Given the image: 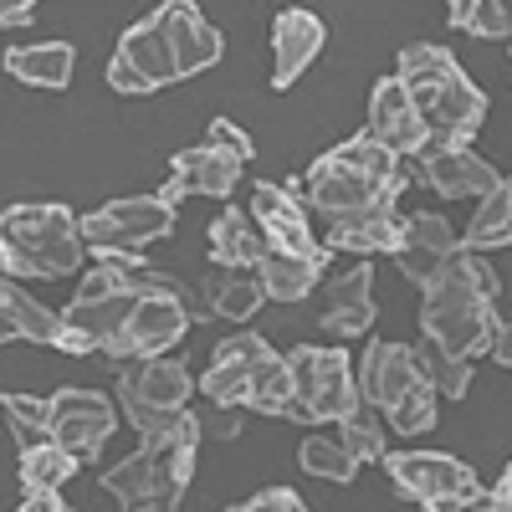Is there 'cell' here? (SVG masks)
<instances>
[{"label": "cell", "instance_id": "obj_1", "mask_svg": "<svg viewBox=\"0 0 512 512\" xmlns=\"http://www.w3.org/2000/svg\"><path fill=\"white\" fill-rule=\"evenodd\" d=\"M497 297H502V282L487 267V256L456 251L446 262V272L431 287H420V333L436 338L446 354L472 364L492 344Z\"/></svg>", "mask_w": 512, "mask_h": 512}, {"label": "cell", "instance_id": "obj_2", "mask_svg": "<svg viewBox=\"0 0 512 512\" xmlns=\"http://www.w3.org/2000/svg\"><path fill=\"white\" fill-rule=\"evenodd\" d=\"M395 77L405 82L431 149H466L477 139V128L487 123V93L461 72V62L446 47L415 41V47L400 52Z\"/></svg>", "mask_w": 512, "mask_h": 512}, {"label": "cell", "instance_id": "obj_3", "mask_svg": "<svg viewBox=\"0 0 512 512\" xmlns=\"http://www.w3.org/2000/svg\"><path fill=\"white\" fill-rule=\"evenodd\" d=\"M0 267L6 277H72L82 267V221L52 200L6 205L0 210Z\"/></svg>", "mask_w": 512, "mask_h": 512}, {"label": "cell", "instance_id": "obj_4", "mask_svg": "<svg viewBox=\"0 0 512 512\" xmlns=\"http://www.w3.org/2000/svg\"><path fill=\"white\" fill-rule=\"evenodd\" d=\"M195 477V441H154L134 456H123L103 487L118 497L123 512H175Z\"/></svg>", "mask_w": 512, "mask_h": 512}, {"label": "cell", "instance_id": "obj_5", "mask_svg": "<svg viewBox=\"0 0 512 512\" xmlns=\"http://www.w3.org/2000/svg\"><path fill=\"white\" fill-rule=\"evenodd\" d=\"M303 195L328 221H349V216H369V210H395L400 195H405V175L400 180H374V175H364V169H354L349 159H338L328 149L303 175Z\"/></svg>", "mask_w": 512, "mask_h": 512}, {"label": "cell", "instance_id": "obj_6", "mask_svg": "<svg viewBox=\"0 0 512 512\" xmlns=\"http://www.w3.org/2000/svg\"><path fill=\"white\" fill-rule=\"evenodd\" d=\"M292 369V400L308 410L313 425H338L354 405H359V379L344 349H313V344H297L287 354Z\"/></svg>", "mask_w": 512, "mask_h": 512}, {"label": "cell", "instance_id": "obj_7", "mask_svg": "<svg viewBox=\"0 0 512 512\" xmlns=\"http://www.w3.org/2000/svg\"><path fill=\"white\" fill-rule=\"evenodd\" d=\"M175 231V205H164L159 195H128V200H108L103 210L82 216V246L103 251H144L149 241H164Z\"/></svg>", "mask_w": 512, "mask_h": 512}, {"label": "cell", "instance_id": "obj_8", "mask_svg": "<svg viewBox=\"0 0 512 512\" xmlns=\"http://www.w3.org/2000/svg\"><path fill=\"white\" fill-rule=\"evenodd\" d=\"M251 221L262 226L267 246L282 251V256H297V262H313L318 272L328 267V241H313V226H308V210L297 205L292 190L282 185H256L251 195Z\"/></svg>", "mask_w": 512, "mask_h": 512}, {"label": "cell", "instance_id": "obj_9", "mask_svg": "<svg viewBox=\"0 0 512 512\" xmlns=\"http://www.w3.org/2000/svg\"><path fill=\"white\" fill-rule=\"evenodd\" d=\"M113 405L98 395V390H77V384H67V390L52 395V441L77 456V461H98L108 436H113Z\"/></svg>", "mask_w": 512, "mask_h": 512}, {"label": "cell", "instance_id": "obj_10", "mask_svg": "<svg viewBox=\"0 0 512 512\" xmlns=\"http://www.w3.org/2000/svg\"><path fill=\"white\" fill-rule=\"evenodd\" d=\"M185 333H190V303H185V297H175V292H144L134 318H128V328H123V338H118L113 359H134V364L139 359H164Z\"/></svg>", "mask_w": 512, "mask_h": 512}, {"label": "cell", "instance_id": "obj_11", "mask_svg": "<svg viewBox=\"0 0 512 512\" xmlns=\"http://www.w3.org/2000/svg\"><path fill=\"white\" fill-rule=\"evenodd\" d=\"M384 472H390V482H395L410 502H420V507L482 487L472 466L456 461V456H446V451H390V456H384Z\"/></svg>", "mask_w": 512, "mask_h": 512}, {"label": "cell", "instance_id": "obj_12", "mask_svg": "<svg viewBox=\"0 0 512 512\" xmlns=\"http://www.w3.org/2000/svg\"><path fill=\"white\" fill-rule=\"evenodd\" d=\"M272 359V344L262 333H231L226 344H216V354H210V369H205V379L195 384V390L210 400V405H221V410H231V405H246L251 400V374L262 369Z\"/></svg>", "mask_w": 512, "mask_h": 512}, {"label": "cell", "instance_id": "obj_13", "mask_svg": "<svg viewBox=\"0 0 512 512\" xmlns=\"http://www.w3.org/2000/svg\"><path fill=\"white\" fill-rule=\"evenodd\" d=\"M456 251H461L456 226L446 216H436V210H420V216H405V241L395 251V267H400L405 282L431 287L446 272V262H451Z\"/></svg>", "mask_w": 512, "mask_h": 512}, {"label": "cell", "instance_id": "obj_14", "mask_svg": "<svg viewBox=\"0 0 512 512\" xmlns=\"http://www.w3.org/2000/svg\"><path fill=\"white\" fill-rule=\"evenodd\" d=\"M241 169H246V164H236L231 154L210 149V144L180 149V154H175V164H169V185H159V200H164V205H175V210H180V200H185V195L226 200V195L241 185Z\"/></svg>", "mask_w": 512, "mask_h": 512}, {"label": "cell", "instance_id": "obj_15", "mask_svg": "<svg viewBox=\"0 0 512 512\" xmlns=\"http://www.w3.org/2000/svg\"><path fill=\"white\" fill-rule=\"evenodd\" d=\"M369 139H379L390 154H425L431 149V139H425V123L405 93L400 77H379L374 93H369Z\"/></svg>", "mask_w": 512, "mask_h": 512}, {"label": "cell", "instance_id": "obj_16", "mask_svg": "<svg viewBox=\"0 0 512 512\" xmlns=\"http://www.w3.org/2000/svg\"><path fill=\"white\" fill-rule=\"evenodd\" d=\"M323 41H328V31H323L318 11H308V6H287L272 21V88L277 93H287L292 82L318 62Z\"/></svg>", "mask_w": 512, "mask_h": 512}, {"label": "cell", "instance_id": "obj_17", "mask_svg": "<svg viewBox=\"0 0 512 512\" xmlns=\"http://www.w3.org/2000/svg\"><path fill=\"white\" fill-rule=\"evenodd\" d=\"M195 379L180 359H139L134 369L118 374L123 410H185Z\"/></svg>", "mask_w": 512, "mask_h": 512}, {"label": "cell", "instance_id": "obj_18", "mask_svg": "<svg viewBox=\"0 0 512 512\" xmlns=\"http://www.w3.org/2000/svg\"><path fill=\"white\" fill-rule=\"evenodd\" d=\"M159 21H164V31H169V47H175L180 82L221 62L226 36L200 16V6H190V0H164V6H159Z\"/></svg>", "mask_w": 512, "mask_h": 512}, {"label": "cell", "instance_id": "obj_19", "mask_svg": "<svg viewBox=\"0 0 512 512\" xmlns=\"http://www.w3.org/2000/svg\"><path fill=\"white\" fill-rule=\"evenodd\" d=\"M374 313L379 308H374V272L369 267H354L344 277H333L323 287V297H318V328L328 338H359V333H369Z\"/></svg>", "mask_w": 512, "mask_h": 512}, {"label": "cell", "instance_id": "obj_20", "mask_svg": "<svg viewBox=\"0 0 512 512\" xmlns=\"http://www.w3.org/2000/svg\"><path fill=\"white\" fill-rule=\"evenodd\" d=\"M420 175L446 200H487L502 185V175L472 149H425L420 154Z\"/></svg>", "mask_w": 512, "mask_h": 512}, {"label": "cell", "instance_id": "obj_21", "mask_svg": "<svg viewBox=\"0 0 512 512\" xmlns=\"http://www.w3.org/2000/svg\"><path fill=\"white\" fill-rule=\"evenodd\" d=\"M62 333H67V318L52 313L47 303H36V297L16 282V277H0V344H47V349H62Z\"/></svg>", "mask_w": 512, "mask_h": 512}, {"label": "cell", "instance_id": "obj_22", "mask_svg": "<svg viewBox=\"0 0 512 512\" xmlns=\"http://www.w3.org/2000/svg\"><path fill=\"white\" fill-rule=\"evenodd\" d=\"M113 57H118V62H123L128 72H139V77L149 82V93L169 88V82H180V67H175V47H169V31H164L159 11L128 26V31L118 36V52H113Z\"/></svg>", "mask_w": 512, "mask_h": 512}, {"label": "cell", "instance_id": "obj_23", "mask_svg": "<svg viewBox=\"0 0 512 512\" xmlns=\"http://www.w3.org/2000/svg\"><path fill=\"white\" fill-rule=\"evenodd\" d=\"M415 379H420V369H415L410 344H369V354L359 364V400L384 415Z\"/></svg>", "mask_w": 512, "mask_h": 512}, {"label": "cell", "instance_id": "obj_24", "mask_svg": "<svg viewBox=\"0 0 512 512\" xmlns=\"http://www.w3.org/2000/svg\"><path fill=\"white\" fill-rule=\"evenodd\" d=\"M262 303H267V292H262V277H256V267H210V272H205V313H210V318L246 323Z\"/></svg>", "mask_w": 512, "mask_h": 512}, {"label": "cell", "instance_id": "obj_25", "mask_svg": "<svg viewBox=\"0 0 512 512\" xmlns=\"http://www.w3.org/2000/svg\"><path fill=\"white\" fill-rule=\"evenodd\" d=\"M267 251L272 246H267L262 226L251 221V210L231 205L210 221V256H216V267H262Z\"/></svg>", "mask_w": 512, "mask_h": 512}, {"label": "cell", "instance_id": "obj_26", "mask_svg": "<svg viewBox=\"0 0 512 512\" xmlns=\"http://www.w3.org/2000/svg\"><path fill=\"white\" fill-rule=\"evenodd\" d=\"M72 62H77V47L72 41H36V47H11L6 52V72L26 88H67L72 82Z\"/></svg>", "mask_w": 512, "mask_h": 512}, {"label": "cell", "instance_id": "obj_27", "mask_svg": "<svg viewBox=\"0 0 512 512\" xmlns=\"http://www.w3.org/2000/svg\"><path fill=\"white\" fill-rule=\"evenodd\" d=\"M405 241V216L395 210H369V216H349V221H333L328 226V251H359V256H374V251H400Z\"/></svg>", "mask_w": 512, "mask_h": 512}, {"label": "cell", "instance_id": "obj_28", "mask_svg": "<svg viewBox=\"0 0 512 512\" xmlns=\"http://www.w3.org/2000/svg\"><path fill=\"white\" fill-rule=\"evenodd\" d=\"M497 246H512V175L477 205L472 226L461 231V251H497Z\"/></svg>", "mask_w": 512, "mask_h": 512}, {"label": "cell", "instance_id": "obj_29", "mask_svg": "<svg viewBox=\"0 0 512 512\" xmlns=\"http://www.w3.org/2000/svg\"><path fill=\"white\" fill-rule=\"evenodd\" d=\"M410 354H415V369H420V379L431 384L436 395H451V400H461L466 390H472V364L466 359H456V354H446L436 338H425L420 333V344H410Z\"/></svg>", "mask_w": 512, "mask_h": 512}, {"label": "cell", "instance_id": "obj_30", "mask_svg": "<svg viewBox=\"0 0 512 512\" xmlns=\"http://www.w3.org/2000/svg\"><path fill=\"white\" fill-rule=\"evenodd\" d=\"M256 277H262L267 303H303V297L318 287V267L297 262V256H282V251H267L262 267H256Z\"/></svg>", "mask_w": 512, "mask_h": 512}, {"label": "cell", "instance_id": "obj_31", "mask_svg": "<svg viewBox=\"0 0 512 512\" xmlns=\"http://www.w3.org/2000/svg\"><path fill=\"white\" fill-rule=\"evenodd\" d=\"M0 410H6L11 441L21 451H36V446L52 441V395H16V390H6L0 395Z\"/></svg>", "mask_w": 512, "mask_h": 512}, {"label": "cell", "instance_id": "obj_32", "mask_svg": "<svg viewBox=\"0 0 512 512\" xmlns=\"http://www.w3.org/2000/svg\"><path fill=\"white\" fill-rule=\"evenodd\" d=\"M297 466H303L308 477H323V482H354L359 477V456L338 436H308L297 446Z\"/></svg>", "mask_w": 512, "mask_h": 512}, {"label": "cell", "instance_id": "obj_33", "mask_svg": "<svg viewBox=\"0 0 512 512\" xmlns=\"http://www.w3.org/2000/svg\"><path fill=\"white\" fill-rule=\"evenodd\" d=\"M72 477H77V456H67L57 441L21 451V487L26 492H62Z\"/></svg>", "mask_w": 512, "mask_h": 512}, {"label": "cell", "instance_id": "obj_34", "mask_svg": "<svg viewBox=\"0 0 512 512\" xmlns=\"http://www.w3.org/2000/svg\"><path fill=\"white\" fill-rule=\"evenodd\" d=\"M451 26H461L466 36H482V41H507L512 36V11L502 0H451L446 6Z\"/></svg>", "mask_w": 512, "mask_h": 512}, {"label": "cell", "instance_id": "obj_35", "mask_svg": "<svg viewBox=\"0 0 512 512\" xmlns=\"http://www.w3.org/2000/svg\"><path fill=\"white\" fill-rule=\"evenodd\" d=\"M338 441H344L359 461H384L390 451H384V415L374 405H354L344 420H338Z\"/></svg>", "mask_w": 512, "mask_h": 512}, {"label": "cell", "instance_id": "obj_36", "mask_svg": "<svg viewBox=\"0 0 512 512\" xmlns=\"http://www.w3.org/2000/svg\"><path fill=\"white\" fill-rule=\"evenodd\" d=\"M436 400H441V395L431 390V384L415 379L410 390H405L390 410H384V420H390V431H400V436H425V431L436 425Z\"/></svg>", "mask_w": 512, "mask_h": 512}, {"label": "cell", "instance_id": "obj_37", "mask_svg": "<svg viewBox=\"0 0 512 512\" xmlns=\"http://www.w3.org/2000/svg\"><path fill=\"white\" fill-rule=\"evenodd\" d=\"M256 415H282L292 405V369L282 354H272L262 369L251 374V400H246Z\"/></svg>", "mask_w": 512, "mask_h": 512}, {"label": "cell", "instance_id": "obj_38", "mask_svg": "<svg viewBox=\"0 0 512 512\" xmlns=\"http://www.w3.org/2000/svg\"><path fill=\"white\" fill-rule=\"evenodd\" d=\"M205 144H210V149H221V154H231L236 164H251V154H256V144L246 139V128H241V123H231V118H210Z\"/></svg>", "mask_w": 512, "mask_h": 512}, {"label": "cell", "instance_id": "obj_39", "mask_svg": "<svg viewBox=\"0 0 512 512\" xmlns=\"http://www.w3.org/2000/svg\"><path fill=\"white\" fill-rule=\"evenodd\" d=\"M226 512H308V502L297 497L292 487H262L256 497H246V502H236Z\"/></svg>", "mask_w": 512, "mask_h": 512}, {"label": "cell", "instance_id": "obj_40", "mask_svg": "<svg viewBox=\"0 0 512 512\" xmlns=\"http://www.w3.org/2000/svg\"><path fill=\"white\" fill-rule=\"evenodd\" d=\"M420 512H492V492L487 487H472V492H456V497H441Z\"/></svg>", "mask_w": 512, "mask_h": 512}, {"label": "cell", "instance_id": "obj_41", "mask_svg": "<svg viewBox=\"0 0 512 512\" xmlns=\"http://www.w3.org/2000/svg\"><path fill=\"white\" fill-rule=\"evenodd\" d=\"M108 88L123 93V98H139V93H149V82H144L139 72H128V67L113 57V62H108Z\"/></svg>", "mask_w": 512, "mask_h": 512}, {"label": "cell", "instance_id": "obj_42", "mask_svg": "<svg viewBox=\"0 0 512 512\" xmlns=\"http://www.w3.org/2000/svg\"><path fill=\"white\" fill-rule=\"evenodd\" d=\"M487 354L502 364V369H512V323H502L497 318V328H492V344H487Z\"/></svg>", "mask_w": 512, "mask_h": 512}, {"label": "cell", "instance_id": "obj_43", "mask_svg": "<svg viewBox=\"0 0 512 512\" xmlns=\"http://www.w3.org/2000/svg\"><path fill=\"white\" fill-rule=\"evenodd\" d=\"M16 512H72V507L62 502V492H26Z\"/></svg>", "mask_w": 512, "mask_h": 512}, {"label": "cell", "instance_id": "obj_44", "mask_svg": "<svg viewBox=\"0 0 512 512\" xmlns=\"http://www.w3.org/2000/svg\"><path fill=\"white\" fill-rule=\"evenodd\" d=\"M31 21H36L31 0H0V26H31Z\"/></svg>", "mask_w": 512, "mask_h": 512}]
</instances>
